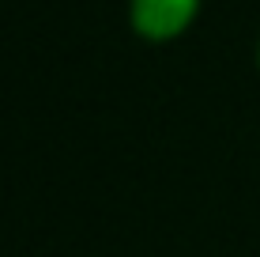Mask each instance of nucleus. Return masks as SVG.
Returning <instances> with one entry per match:
<instances>
[{
    "label": "nucleus",
    "instance_id": "obj_1",
    "mask_svg": "<svg viewBox=\"0 0 260 257\" xmlns=\"http://www.w3.org/2000/svg\"><path fill=\"white\" fill-rule=\"evenodd\" d=\"M200 0H132V26L147 38H174Z\"/></svg>",
    "mask_w": 260,
    "mask_h": 257
}]
</instances>
